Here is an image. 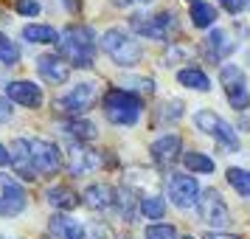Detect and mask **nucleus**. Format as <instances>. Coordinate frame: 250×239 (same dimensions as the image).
<instances>
[{
	"instance_id": "25",
	"label": "nucleus",
	"mask_w": 250,
	"mask_h": 239,
	"mask_svg": "<svg viewBox=\"0 0 250 239\" xmlns=\"http://www.w3.org/2000/svg\"><path fill=\"white\" fill-rule=\"evenodd\" d=\"M138 208H141V214L149 217V219H163V214H166V205H163L160 197H146V200L138 203Z\"/></svg>"
},
{
	"instance_id": "29",
	"label": "nucleus",
	"mask_w": 250,
	"mask_h": 239,
	"mask_svg": "<svg viewBox=\"0 0 250 239\" xmlns=\"http://www.w3.org/2000/svg\"><path fill=\"white\" fill-rule=\"evenodd\" d=\"M219 3H222V6H225L230 14H239L245 6H248V0H219Z\"/></svg>"
},
{
	"instance_id": "20",
	"label": "nucleus",
	"mask_w": 250,
	"mask_h": 239,
	"mask_svg": "<svg viewBox=\"0 0 250 239\" xmlns=\"http://www.w3.org/2000/svg\"><path fill=\"white\" fill-rule=\"evenodd\" d=\"M45 200L51 205H57V208H73V205L79 203V200H76V194L70 192V189H65V186H54V189H48Z\"/></svg>"
},
{
	"instance_id": "5",
	"label": "nucleus",
	"mask_w": 250,
	"mask_h": 239,
	"mask_svg": "<svg viewBox=\"0 0 250 239\" xmlns=\"http://www.w3.org/2000/svg\"><path fill=\"white\" fill-rule=\"evenodd\" d=\"M194 124L200 127L203 132H208L211 138H216L225 149H233V152L239 149L236 130L228 124V121H222L216 113H211V110H197V113H194Z\"/></svg>"
},
{
	"instance_id": "34",
	"label": "nucleus",
	"mask_w": 250,
	"mask_h": 239,
	"mask_svg": "<svg viewBox=\"0 0 250 239\" xmlns=\"http://www.w3.org/2000/svg\"><path fill=\"white\" fill-rule=\"evenodd\" d=\"M186 239H194V237H186Z\"/></svg>"
},
{
	"instance_id": "12",
	"label": "nucleus",
	"mask_w": 250,
	"mask_h": 239,
	"mask_svg": "<svg viewBox=\"0 0 250 239\" xmlns=\"http://www.w3.org/2000/svg\"><path fill=\"white\" fill-rule=\"evenodd\" d=\"M6 93L9 99L23 107H40L42 104V90L37 87L34 82H25V79H17V82H9L6 85Z\"/></svg>"
},
{
	"instance_id": "22",
	"label": "nucleus",
	"mask_w": 250,
	"mask_h": 239,
	"mask_svg": "<svg viewBox=\"0 0 250 239\" xmlns=\"http://www.w3.org/2000/svg\"><path fill=\"white\" fill-rule=\"evenodd\" d=\"M23 37L28 40V43H57L59 34L51 28V25H25L23 28Z\"/></svg>"
},
{
	"instance_id": "15",
	"label": "nucleus",
	"mask_w": 250,
	"mask_h": 239,
	"mask_svg": "<svg viewBox=\"0 0 250 239\" xmlns=\"http://www.w3.org/2000/svg\"><path fill=\"white\" fill-rule=\"evenodd\" d=\"M180 147H183L180 135H163L158 141H152L149 152H152V158L158 160V163H171V160H177V155H180Z\"/></svg>"
},
{
	"instance_id": "32",
	"label": "nucleus",
	"mask_w": 250,
	"mask_h": 239,
	"mask_svg": "<svg viewBox=\"0 0 250 239\" xmlns=\"http://www.w3.org/2000/svg\"><path fill=\"white\" fill-rule=\"evenodd\" d=\"M115 6H129V3H149V0H113Z\"/></svg>"
},
{
	"instance_id": "31",
	"label": "nucleus",
	"mask_w": 250,
	"mask_h": 239,
	"mask_svg": "<svg viewBox=\"0 0 250 239\" xmlns=\"http://www.w3.org/2000/svg\"><path fill=\"white\" fill-rule=\"evenodd\" d=\"M6 163H9V149L0 144V166H6Z\"/></svg>"
},
{
	"instance_id": "13",
	"label": "nucleus",
	"mask_w": 250,
	"mask_h": 239,
	"mask_svg": "<svg viewBox=\"0 0 250 239\" xmlns=\"http://www.w3.org/2000/svg\"><path fill=\"white\" fill-rule=\"evenodd\" d=\"M37 70H40V76L51 85H62V82H68L70 76V65L65 59L54 57V54H45V57L37 59Z\"/></svg>"
},
{
	"instance_id": "6",
	"label": "nucleus",
	"mask_w": 250,
	"mask_h": 239,
	"mask_svg": "<svg viewBox=\"0 0 250 239\" xmlns=\"http://www.w3.org/2000/svg\"><path fill=\"white\" fill-rule=\"evenodd\" d=\"M200 200V217H203V222L208 228H225L228 219H230V211H228L225 200L219 197L216 189H205L203 194H197Z\"/></svg>"
},
{
	"instance_id": "11",
	"label": "nucleus",
	"mask_w": 250,
	"mask_h": 239,
	"mask_svg": "<svg viewBox=\"0 0 250 239\" xmlns=\"http://www.w3.org/2000/svg\"><path fill=\"white\" fill-rule=\"evenodd\" d=\"M197 194H200V189H197V180H194V177L174 174L169 180V197L174 200L177 208H191V205L197 203Z\"/></svg>"
},
{
	"instance_id": "16",
	"label": "nucleus",
	"mask_w": 250,
	"mask_h": 239,
	"mask_svg": "<svg viewBox=\"0 0 250 239\" xmlns=\"http://www.w3.org/2000/svg\"><path fill=\"white\" fill-rule=\"evenodd\" d=\"M233 48H236L233 40H230L225 31H219V28H214V31L208 34V40H205V54H208V59H214V62H222Z\"/></svg>"
},
{
	"instance_id": "4",
	"label": "nucleus",
	"mask_w": 250,
	"mask_h": 239,
	"mask_svg": "<svg viewBox=\"0 0 250 239\" xmlns=\"http://www.w3.org/2000/svg\"><path fill=\"white\" fill-rule=\"evenodd\" d=\"M25 158H28V166L34 172V177H42V174H54L59 169V149L51 144V141H42V138H28L25 141Z\"/></svg>"
},
{
	"instance_id": "21",
	"label": "nucleus",
	"mask_w": 250,
	"mask_h": 239,
	"mask_svg": "<svg viewBox=\"0 0 250 239\" xmlns=\"http://www.w3.org/2000/svg\"><path fill=\"white\" fill-rule=\"evenodd\" d=\"M183 163L188 172H200V174H211L214 172V160L203 155V152H186L183 155Z\"/></svg>"
},
{
	"instance_id": "30",
	"label": "nucleus",
	"mask_w": 250,
	"mask_h": 239,
	"mask_svg": "<svg viewBox=\"0 0 250 239\" xmlns=\"http://www.w3.org/2000/svg\"><path fill=\"white\" fill-rule=\"evenodd\" d=\"M12 118V104L6 102V96H0V121H9Z\"/></svg>"
},
{
	"instance_id": "17",
	"label": "nucleus",
	"mask_w": 250,
	"mask_h": 239,
	"mask_svg": "<svg viewBox=\"0 0 250 239\" xmlns=\"http://www.w3.org/2000/svg\"><path fill=\"white\" fill-rule=\"evenodd\" d=\"M177 82H180V85H186V87H191V90H200V93L211 90V79H208L200 68L180 70V73H177Z\"/></svg>"
},
{
	"instance_id": "10",
	"label": "nucleus",
	"mask_w": 250,
	"mask_h": 239,
	"mask_svg": "<svg viewBox=\"0 0 250 239\" xmlns=\"http://www.w3.org/2000/svg\"><path fill=\"white\" fill-rule=\"evenodd\" d=\"M174 25V14H155V17H132V28L149 40H166L169 28Z\"/></svg>"
},
{
	"instance_id": "9",
	"label": "nucleus",
	"mask_w": 250,
	"mask_h": 239,
	"mask_svg": "<svg viewBox=\"0 0 250 239\" xmlns=\"http://www.w3.org/2000/svg\"><path fill=\"white\" fill-rule=\"evenodd\" d=\"M25 208V192L23 186L14 180L0 174V214L3 217H17Z\"/></svg>"
},
{
	"instance_id": "14",
	"label": "nucleus",
	"mask_w": 250,
	"mask_h": 239,
	"mask_svg": "<svg viewBox=\"0 0 250 239\" xmlns=\"http://www.w3.org/2000/svg\"><path fill=\"white\" fill-rule=\"evenodd\" d=\"M48 231H51V237L57 239H84V228L82 222L76 219H70L65 214H54L48 219Z\"/></svg>"
},
{
	"instance_id": "24",
	"label": "nucleus",
	"mask_w": 250,
	"mask_h": 239,
	"mask_svg": "<svg viewBox=\"0 0 250 239\" xmlns=\"http://www.w3.org/2000/svg\"><path fill=\"white\" fill-rule=\"evenodd\" d=\"M225 177L242 197H250V172L248 169H236V166H233V169H228Z\"/></svg>"
},
{
	"instance_id": "1",
	"label": "nucleus",
	"mask_w": 250,
	"mask_h": 239,
	"mask_svg": "<svg viewBox=\"0 0 250 239\" xmlns=\"http://www.w3.org/2000/svg\"><path fill=\"white\" fill-rule=\"evenodd\" d=\"M62 57L68 59L73 68H90L93 51H96V34L84 25H68L65 34L57 40Z\"/></svg>"
},
{
	"instance_id": "8",
	"label": "nucleus",
	"mask_w": 250,
	"mask_h": 239,
	"mask_svg": "<svg viewBox=\"0 0 250 239\" xmlns=\"http://www.w3.org/2000/svg\"><path fill=\"white\" fill-rule=\"evenodd\" d=\"M219 79H222V85H225V90H228L230 107H236V110L250 107V93H248V87H245V73H242V68L225 65L222 73H219Z\"/></svg>"
},
{
	"instance_id": "28",
	"label": "nucleus",
	"mask_w": 250,
	"mask_h": 239,
	"mask_svg": "<svg viewBox=\"0 0 250 239\" xmlns=\"http://www.w3.org/2000/svg\"><path fill=\"white\" fill-rule=\"evenodd\" d=\"M17 12L25 17H37L40 14V3L37 0H17Z\"/></svg>"
},
{
	"instance_id": "7",
	"label": "nucleus",
	"mask_w": 250,
	"mask_h": 239,
	"mask_svg": "<svg viewBox=\"0 0 250 239\" xmlns=\"http://www.w3.org/2000/svg\"><path fill=\"white\" fill-rule=\"evenodd\" d=\"M93 102H96V85L93 82H82V85H76L73 90H68L59 99L57 107L68 115H82L93 107Z\"/></svg>"
},
{
	"instance_id": "18",
	"label": "nucleus",
	"mask_w": 250,
	"mask_h": 239,
	"mask_svg": "<svg viewBox=\"0 0 250 239\" xmlns=\"http://www.w3.org/2000/svg\"><path fill=\"white\" fill-rule=\"evenodd\" d=\"M84 197H87V203H90L93 208H110V205L118 200V192L110 189V186H90Z\"/></svg>"
},
{
	"instance_id": "3",
	"label": "nucleus",
	"mask_w": 250,
	"mask_h": 239,
	"mask_svg": "<svg viewBox=\"0 0 250 239\" xmlns=\"http://www.w3.org/2000/svg\"><path fill=\"white\" fill-rule=\"evenodd\" d=\"M102 48H104V54L113 59L115 65H135V62H141V57H144V51H141V43H135V40H132L129 34L118 31V28H110V31H104Z\"/></svg>"
},
{
	"instance_id": "27",
	"label": "nucleus",
	"mask_w": 250,
	"mask_h": 239,
	"mask_svg": "<svg viewBox=\"0 0 250 239\" xmlns=\"http://www.w3.org/2000/svg\"><path fill=\"white\" fill-rule=\"evenodd\" d=\"M146 239H177V231L171 225H149Z\"/></svg>"
},
{
	"instance_id": "33",
	"label": "nucleus",
	"mask_w": 250,
	"mask_h": 239,
	"mask_svg": "<svg viewBox=\"0 0 250 239\" xmlns=\"http://www.w3.org/2000/svg\"><path fill=\"white\" fill-rule=\"evenodd\" d=\"M208 239H239V237H228V234H208Z\"/></svg>"
},
{
	"instance_id": "23",
	"label": "nucleus",
	"mask_w": 250,
	"mask_h": 239,
	"mask_svg": "<svg viewBox=\"0 0 250 239\" xmlns=\"http://www.w3.org/2000/svg\"><path fill=\"white\" fill-rule=\"evenodd\" d=\"M62 132L73 141H90V138H96V127L90 121H70V124L62 127Z\"/></svg>"
},
{
	"instance_id": "2",
	"label": "nucleus",
	"mask_w": 250,
	"mask_h": 239,
	"mask_svg": "<svg viewBox=\"0 0 250 239\" xmlns=\"http://www.w3.org/2000/svg\"><path fill=\"white\" fill-rule=\"evenodd\" d=\"M141 110H144L141 99L129 90H118V87H115V90H110L104 96V115H107L113 124H121V127L135 124Z\"/></svg>"
},
{
	"instance_id": "19",
	"label": "nucleus",
	"mask_w": 250,
	"mask_h": 239,
	"mask_svg": "<svg viewBox=\"0 0 250 239\" xmlns=\"http://www.w3.org/2000/svg\"><path fill=\"white\" fill-rule=\"evenodd\" d=\"M191 23L197 25V28H208V25H214L216 20V9L214 6H208V3H203V0H191Z\"/></svg>"
},
{
	"instance_id": "26",
	"label": "nucleus",
	"mask_w": 250,
	"mask_h": 239,
	"mask_svg": "<svg viewBox=\"0 0 250 239\" xmlns=\"http://www.w3.org/2000/svg\"><path fill=\"white\" fill-rule=\"evenodd\" d=\"M17 59H20V48L0 31V62H3V65H14Z\"/></svg>"
}]
</instances>
